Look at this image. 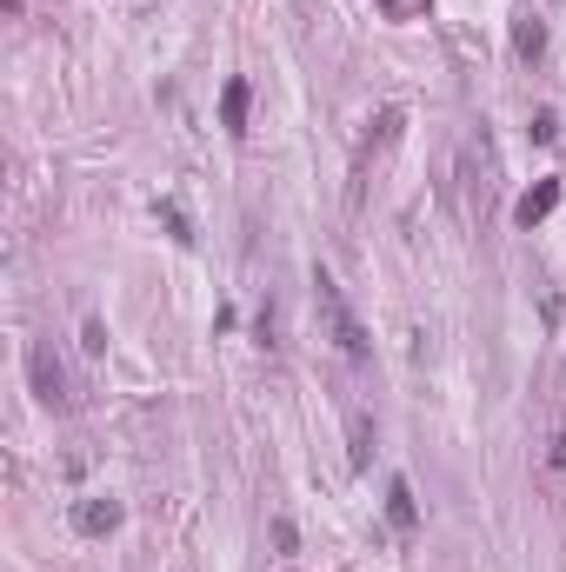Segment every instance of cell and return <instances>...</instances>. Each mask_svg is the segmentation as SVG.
Here are the masks:
<instances>
[{"instance_id": "obj_7", "label": "cell", "mask_w": 566, "mask_h": 572, "mask_svg": "<svg viewBox=\"0 0 566 572\" xmlns=\"http://www.w3.org/2000/svg\"><path fill=\"white\" fill-rule=\"evenodd\" d=\"M513 54H520V61H540V54H546V21H540V14H520V21H513Z\"/></svg>"}, {"instance_id": "obj_12", "label": "cell", "mask_w": 566, "mask_h": 572, "mask_svg": "<svg viewBox=\"0 0 566 572\" xmlns=\"http://www.w3.org/2000/svg\"><path fill=\"white\" fill-rule=\"evenodd\" d=\"M546 459L559 466V473H566V433H553V446H546Z\"/></svg>"}, {"instance_id": "obj_6", "label": "cell", "mask_w": 566, "mask_h": 572, "mask_svg": "<svg viewBox=\"0 0 566 572\" xmlns=\"http://www.w3.org/2000/svg\"><path fill=\"white\" fill-rule=\"evenodd\" d=\"M247 107H253L247 80H227V87H221V127H227V134H247Z\"/></svg>"}, {"instance_id": "obj_1", "label": "cell", "mask_w": 566, "mask_h": 572, "mask_svg": "<svg viewBox=\"0 0 566 572\" xmlns=\"http://www.w3.org/2000/svg\"><path fill=\"white\" fill-rule=\"evenodd\" d=\"M314 306H320V327H327V340H334L347 359H367V353H374L367 327H360V314L347 306V293H340V280H334L327 267H314Z\"/></svg>"}, {"instance_id": "obj_3", "label": "cell", "mask_w": 566, "mask_h": 572, "mask_svg": "<svg viewBox=\"0 0 566 572\" xmlns=\"http://www.w3.org/2000/svg\"><path fill=\"white\" fill-rule=\"evenodd\" d=\"M121 519H127V506H121V499L93 493V499H80V506H74V533H87V539H108V533H121Z\"/></svg>"}, {"instance_id": "obj_10", "label": "cell", "mask_w": 566, "mask_h": 572, "mask_svg": "<svg viewBox=\"0 0 566 572\" xmlns=\"http://www.w3.org/2000/svg\"><path fill=\"white\" fill-rule=\"evenodd\" d=\"M80 353H93V359L108 353V327H100V320H87V327H80Z\"/></svg>"}, {"instance_id": "obj_9", "label": "cell", "mask_w": 566, "mask_h": 572, "mask_svg": "<svg viewBox=\"0 0 566 572\" xmlns=\"http://www.w3.org/2000/svg\"><path fill=\"white\" fill-rule=\"evenodd\" d=\"M353 466H367V453H374V420H367V412H353Z\"/></svg>"}, {"instance_id": "obj_11", "label": "cell", "mask_w": 566, "mask_h": 572, "mask_svg": "<svg viewBox=\"0 0 566 572\" xmlns=\"http://www.w3.org/2000/svg\"><path fill=\"white\" fill-rule=\"evenodd\" d=\"M527 134H533V140H540V147H546V140H553V134H559V114H553V107H540V114H533V127H527Z\"/></svg>"}, {"instance_id": "obj_5", "label": "cell", "mask_w": 566, "mask_h": 572, "mask_svg": "<svg viewBox=\"0 0 566 572\" xmlns=\"http://www.w3.org/2000/svg\"><path fill=\"white\" fill-rule=\"evenodd\" d=\"M387 519H393L400 533L420 526V506H414V486H406V480H387Z\"/></svg>"}, {"instance_id": "obj_4", "label": "cell", "mask_w": 566, "mask_h": 572, "mask_svg": "<svg viewBox=\"0 0 566 572\" xmlns=\"http://www.w3.org/2000/svg\"><path fill=\"white\" fill-rule=\"evenodd\" d=\"M553 206H559V180H540V187H527V193H520L513 220H520V227H540V220L553 214Z\"/></svg>"}, {"instance_id": "obj_8", "label": "cell", "mask_w": 566, "mask_h": 572, "mask_svg": "<svg viewBox=\"0 0 566 572\" xmlns=\"http://www.w3.org/2000/svg\"><path fill=\"white\" fill-rule=\"evenodd\" d=\"M153 214H161V227L174 233V246H193V227H187V214H180L174 200H153Z\"/></svg>"}, {"instance_id": "obj_2", "label": "cell", "mask_w": 566, "mask_h": 572, "mask_svg": "<svg viewBox=\"0 0 566 572\" xmlns=\"http://www.w3.org/2000/svg\"><path fill=\"white\" fill-rule=\"evenodd\" d=\"M27 380H34V399L47 406V412H67L74 406V393H67V367H61V353L54 346H27Z\"/></svg>"}]
</instances>
